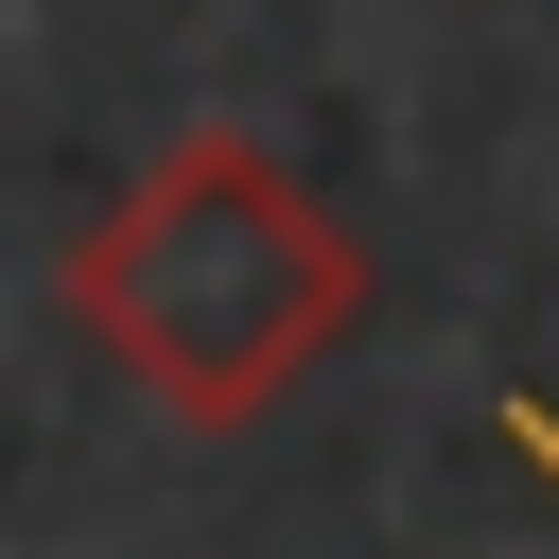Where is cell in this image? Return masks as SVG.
<instances>
[{
    "label": "cell",
    "instance_id": "obj_1",
    "mask_svg": "<svg viewBox=\"0 0 559 559\" xmlns=\"http://www.w3.org/2000/svg\"><path fill=\"white\" fill-rule=\"evenodd\" d=\"M70 314L87 349L175 402V419H262L280 384H314L367 332V245L262 157V140H175L87 245H70Z\"/></svg>",
    "mask_w": 559,
    "mask_h": 559
}]
</instances>
